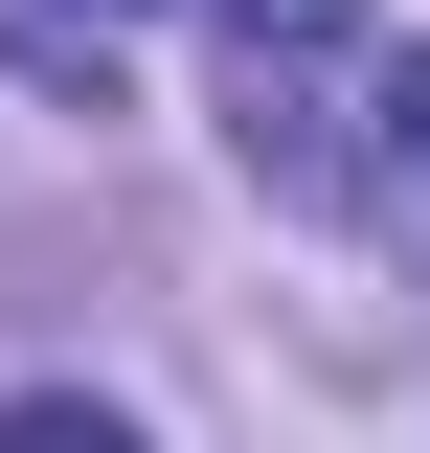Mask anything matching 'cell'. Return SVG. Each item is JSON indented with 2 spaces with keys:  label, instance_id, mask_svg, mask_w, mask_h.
Here are the masks:
<instances>
[{
  "label": "cell",
  "instance_id": "7a4b0ae2",
  "mask_svg": "<svg viewBox=\"0 0 430 453\" xmlns=\"http://www.w3.org/2000/svg\"><path fill=\"white\" fill-rule=\"evenodd\" d=\"M136 23H159V0H0V68H23V91H113Z\"/></svg>",
  "mask_w": 430,
  "mask_h": 453
},
{
  "label": "cell",
  "instance_id": "3957f363",
  "mask_svg": "<svg viewBox=\"0 0 430 453\" xmlns=\"http://www.w3.org/2000/svg\"><path fill=\"white\" fill-rule=\"evenodd\" d=\"M0 453H136V408H91V386H0Z\"/></svg>",
  "mask_w": 430,
  "mask_h": 453
},
{
  "label": "cell",
  "instance_id": "6da1fadb",
  "mask_svg": "<svg viewBox=\"0 0 430 453\" xmlns=\"http://www.w3.org/2000/svg\"><path fill=\"white\" fill-rule=\"evenodd\" d=\"M204 23H227V136H250L272 181H318L340 91H385V23L363 0H204Z\"/></svg>",
  "mask_w": 430,
  "mask_h": 453
},
{
  "label": "cell",
  "instance_id": "277c9868",
  "mask_svg": "<svg viewBox=\"0 0 430 453\" xmlns=\"http://www.w3.org/2000/svg\"><path fill=\"white\" fill-rule=\"evenodd\" d=\"M385 181L430 204V68H385Z\"/></svg>",
  "mask_w": 430,
  "mask_h": 453
}]
</instances>
